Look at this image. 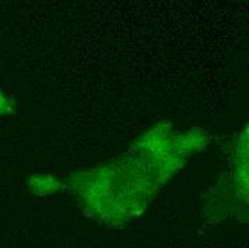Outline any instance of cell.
<instances>
[{
  "label": "cell",
  "instance_id": "6da1fadb",
  "mask_svg": "<svg viewBox=\"0 0 249 248\" xmlns=\"http://www.w3.org/2000/svg\"><path fill=\"white\" fill-rule=\"evenodd\" d=\"M10 111V105H9V102L6 99V96L1 94V91H0V114H4V112H9Z\"/></svg>",
  "mask_w": 249,
  "mask_h": 248
}]
</instances>
